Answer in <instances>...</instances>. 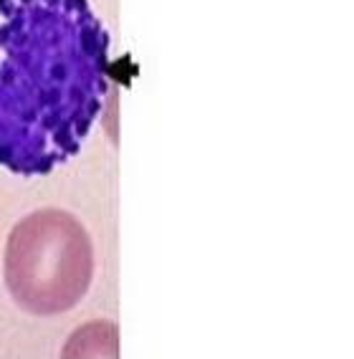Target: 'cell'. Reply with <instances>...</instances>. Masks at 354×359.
Returning <instances> with one entry per match:
<instances>
[{"instance_id": "obj_3", "label": "cell", "mask_w": 354, "mask_h": 359, "mask_svg": "<svg viewBox=\"0 0 354 359\" xmlns=\"http://www.w3.org/2000/svg\"><path fill=\"white\" fill-rule=\"evenodd\" d=\"M61 359H119V332L109 319L89 321L71 334Z\"/></svg>"}, {"instance_id": "obj_2", "label": "cell", "mask_w": 354, "mask_h": 359, "mask_svg": "<svg viewBox=\"0 0 354 359\" xmlns=\"http://www.w3.org/2000/svg\"><path fill=\"white\" fill-rule=\"evenodd\" d=\"M94 278V245L76 215L43 208L8 233L6 286L23 311L53 316L71 311Z\"/></svg>"}, {"instance_id": "obj_1", "label": "cell", "mask_w": 354, "mask_h": 359, "mask_svg": "<svg viewBox=\"0 0 354 359\" xmlns=\"http://www.w3.org/2000/svg\"><path fill=\"white\" fill-rule=\"evenodd\" d=\"M107 86L109 33L89 0H0V167L33 177L69 162Z\"/></svg>"}]
</instances>
